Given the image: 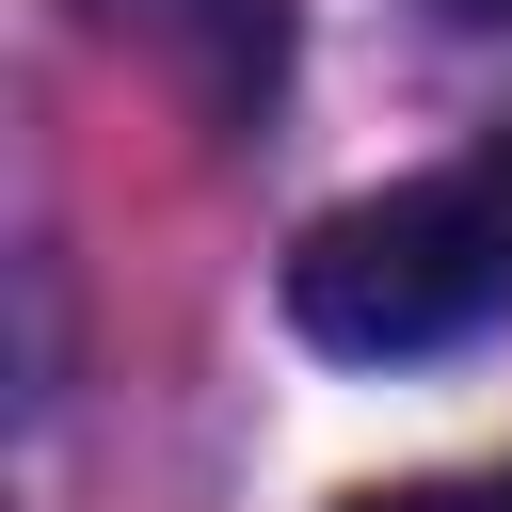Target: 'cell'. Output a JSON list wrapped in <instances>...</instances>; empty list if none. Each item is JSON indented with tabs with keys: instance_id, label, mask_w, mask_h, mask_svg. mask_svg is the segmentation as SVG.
Returning a JSON list of instances; mask_svg holds the SVG:
<instances>
[{
	"instance_id": "obj_3",
	"label": "cell",
	"mask_w": 512,
	"mask_h": 512,
	"mask_svg": "<svg viewBox=\"0 0 512 512\" xmlns=\"http://www.w3.org/2000/svg\"><path fill=\"white\" fill-rule=\"evenodd\" d=\"M336 512H512V464L496 480H384V496H336Z\"/></svg>"
},
{
	"instance_id": "obj_2",
	"label": "cell",
	"mask_w": 512,
	"mask_h": 512,
	"mask_svg": "<svg viewBox=\"0 0 512 512\" xmlns=\"http://www.w3.org/2000/svg\"><path fill=\"white\" fill-rule=\"evenodd\" d=\"M160 32H176V64L208 80V96H272V32H288V0H144Z\"/></svg>"
},
{
	"instance_id": "obj_1",
	"label": "cell",
	"mask_w": 512,
	"mask_h": 512,
	"mask_svg": "<svg viewBox=\"0 0 512 512\" xmlns=\"http://www.w3.org/2000/svg\"><path fill=\"white\" fill-rule=\"evenodd\" d=\"M480 320H512V128H480L464 160L384 176L288 240V336L304 352L400 368V352H464Z\"/></svg>"
},
{
	"instance_id": "obj_4",
	"label": "cell",
	"mask_w": 512,
	"mask_h": 512,
	"mask_svg": "<svg viewBox=\"0 0 512 512\" xmlns=\"http://www.w3.org/2000/svg\"><path fill=\"white\" fill-rule=\"evenodd\" d=\"M464 16H512V0H464Z\"/></svg>"
}]
</instances>
